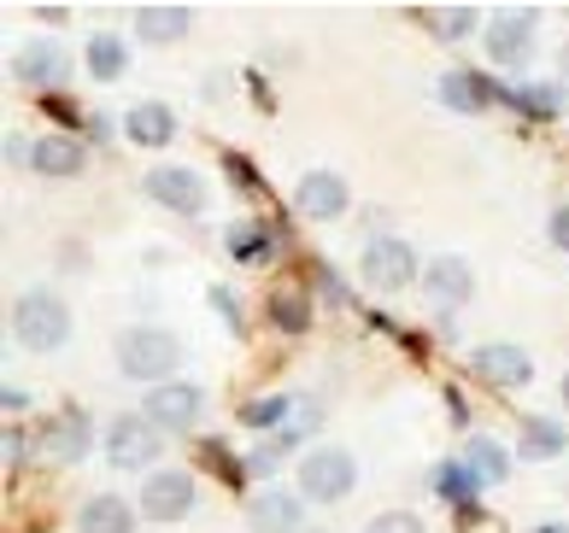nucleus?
Returning a JSON list of instances; mask_svg holds the SVG:
<instances>
[{
  "label": "nucleus",
  "mask_w": 569,
  "mask_h": 533,
  "mask_svg": "<svg viewBox=\"0 0 569 533\" xmlns=\"http://www.w3.org/2000/svg\"><path fill=\"white\" fill-rule=\"evenodd\" d=\"M182 370V340L159 323H130L118 334V375L141 381V388H164Z\"/></svg>",
  "instance_id": "f257e3e1"
},
{
  "label": "nucleus",
  "mask_w": 569,
  "mask_h": 533,
  "mask_svg": "<svg viewBox=\"0 0 569 533\" xmlns=\"http://www.w3.org/2000/svg\"><path fill=\"white\" fill-rule=\"evenodd\" d=\"M71 305L59 300L53 288H24L12 300V340L24 352H59V346H71Z\"/></svg>",
  "instance_id": "f03ea898"
},
{
  "label": "nucleus",
  "mask_w": 569,
  "mask_h": 533,
  "mask_svg": "<svg viewBox=\"0 0 569 533\" xmlns=\"http://www.w3.org/2000/svg\"><path fill=\"white\" fill-rule=\"evenodd\" d=\"M293 481H300L306 504H341L358 486V457L347 445H311V452H300V463H293Z\"/></svg>",
  "instance_id": "7ed1b4c3"
},
{
  "label": "nucleus",
  "mask_w": 569,
  "mask_h": 533,
  "mask_svg": "<svg viewBox=\"0 0 569 533\" xmlns=\"http://www.w3.org/2000/svg\"><path fill=\"white\" fill-rule=\"evenodd\" d=\"M358 275H365L376 293H406L411 282H423V264H417L411 241H399V234H370L365 259H358Z\"/></svg>",
  "instance_id": "20e7f679"
},
{
  "label": "nucleus",
  "mask_w": 569,
  "mask_h": 533,
  "mask_svg": "<svg viewBox=\"0 0 569 533\" xmlns=\"http://www.w3.org/2000/svg\"><path fill=\"white\" fill-rule=\"evenodd\" d=\"M141 194L164 205V211H177V218H200L206 205H212V182L200 177V170H188V164H153L141 177Z\"/></svg>",
  "instance_id": "39448f33"
},
{
  "label": "nucleus",
  "mask_w": 569,
  "mask_h": 533,
  "mask_svg": "<svg viewBox=\"0 0 569 533\" xmlns=\"http://www.w3.org/2000/svg\"><path fill=\"white\" fill-rule=\"evenodd\" d=\"M535 30H540L535 7H499L488 18V30H481V48H488L493 66L517 71V66H529V53H535Z\"/></svg>",
  "instance_id": "423d86ee"
},
{
  "label": "nucleus",
  "mask_w": 569,
  "mask_h": 533,
  "mask_svg": "<svg viewBox=\"0 0 569 533\" xmlns=\"http://www.w3.org/2000/svg\"><path fill=\"white\" fill-rule=\"evenodd\" d=\"M159 452H164V434L141 411H123V416L107 422V463L112 469H147V475H153Z\"/></svg>",
  "instance_id": "0eeeda50"
},
{
  "label": "nucleus",
  "mask_w": 569,
  "mask_h": 533,
  "mask_svg": "<svg viewBox=\"0 0 569 533\" xmlns=\"http://www.w3.org/2000/svg\"><path fill=\"white\" fill-rule=\"evenodd\" d=\"M12 77L24 82V89H36L41 100H48L53 89L66 94V82H71V53H66V41H53V36L24 41V48L12 53Z\"/></svg>",
  "instance_id": "6e6552de"
},
{
  "label": "nucleus",
  "mask_w": 569,
  "mask_h": 533,
  "mask_svg": "<svg viewBox=\"0 0 569 533\" xmlns=\"http://www.w3.org/2000/svg\"><path fill=\"white\" fill-rule=\"evenodd\" d=\"M141 416L153 422L159 434H188L206 416V388H194V381H164V388H147Z\"/></svg>",
  "instance_id": "1a4fd4ad"
},
{
  "label": "nucleus",
  "mask_w": 569,
  "mask_h": 533,
  "mask_svg": "<svg viewBox=\"0 0 569 533\" xmlns=\"http://www.w3.org/2000/svg\"><path fill=\"white\" fill-rule=\"evenodd\" d=\"M36 445H41V457H48V463H59V469H77L82 457L94 452V416H89V411H77V404H66L59 416L41 422Z\"/></svg>",
  "instance_id": "9d476101"
},
{
  "label": "nucleus",
  "mask_w": 569,
  "mask_h": 533,
  "mask_svg": "<svg viewBox=\"0 0 569 533\" xmlns=\"http://www.w3.org/2000/svg\"><path fill=\"white\" fill-rule=\"evenodd\" d=\"M293 211L311 223H341L352 211V182L341 170H306V177L293 182Z\"/></svg>",
  "instance_id": "9b49d317"
},
{
  "label": "nucleus",
  "mask_w": 569,
  "mask_h": 533,
  "mask_svg": "<svg viewBox=\"0 0 569 533\" xmlns=\"http://www.w3.org/2000/svg\"><path fill=\"white\" fill-rule=\"evenodd\" d=\"M470 370L481 388H499V393H517L535 381V358L517 346V340H488V346L470 352Z\"/></svg>",
  "instance_id": "f8f14e48"
},
{
  "label": "nucleus",
  "mask_w": 569,
  "mask_h": 533,
  "mask_svg": "<svg viewBox=\"0 0 569 533\" xmlns=\"http://www.w3.org/2000/svg\"><path fill=\"white\" fill-rule=\"evenodd\" d=\"M194 499H200V486L188 469H153V475L141 481V516H153V522L194 516Z\"/></svg>",
  "instance_id": "ddd939ff"
},
{
  "label": "nucleus",
  "mask_w": 569,
  "mask_h": 533,
  "mask_svg": "<svg viewBox=\"0 0 569 533\" xmlns=\"http://www.w3.org/2000/svg\"><path fill=\"white\" fill-rule=\"evenodd\" d=\"M288 247V229L277 218H247V223H229L223 229V252L236 264L247 270H259V264H277V252Z\"/></svg>",
  "instance_id": "4468645a"
},
{
  "label": "nucleus",
  "mask_w": 569,
  "mask_h": 533,
  "mask_svg": "<svg viewBox=\"0 0 569 533\" xmlns=\"http://www.w3.org/2000/svg\"><path fill=\"white\" fill-rule=\"evenodd\" d=\"M306 499L300 486H259L247 499V533H306Z\"/></svg>",
  "instance_id": "2eb2a0df"
},
{
  "label": "nucleus",
  "mask_w": 569,
  "mask_h": 533,
  "mask_svg": "<svg viewBox=\"0 0 569 533\" xmlns=\"http://www.w3.org/2000/svg\"><path fill=\"white\" fill-rule=\"evenodd\" d=\"M423 293H429V305H440V311L470 305V300H476V270H470V259H458V252H435V259L423 264Z\"/></svg>",
  "instance_id": "dca6fc26"
},
{
  "label": "nucleus",
  "mask_w": 569,
  "mask_h": 533,
  "mask_svg": "<svg viewBox=\"0 0 569 533\" xmlns=\"http://www.w3.org/2000/svg\"><path fill=\"white\" fill-rule=\"evenodd\" d=\"M30 170L41 182H71L89 170V147H82V135H36V153H30Z\"/></svg>",
  "instance_id": "f3484780"
},
{
  "label": "nucleus",
  "mask_w": 569,
  "mask_h": 533,
  "mask_svg": "<svg viewBox=\"0 0 569 533\" xmlns=\"http://www.w3.org/2000/svg\"><path fill=\"white\" fill-rule=\"evenodd\" d=\"M435 100L447 112H463V118H481L488 105H499V82L481 77V71H447L435 82Z\"/></svg>",
  "instance_id": "a211bd4d"
},
{
  "label": "nucleus",
  "mask_w": 569,
  "mask_h": 533,
  "mask_svg": "<svg viewBox=\"0 0 569 533\" xmlns=\"http://www.w3.org/2000/svg\"><path fill=\"white\" fill-rule=\"evenodd\" d=\"M136 36L153 41V48H177V41L194 30V12L177 7V0H153V7H136Z\"/></svg>",
  "instance_id": "6ab92c4d"
},
{
  "label": "nucleus",
  "mask_w": 569,
  "mask_h": 533,
  "mask_svg": "<svg viewBox=\"0 0 569 533\" xmlns=\"http://www.w3.org/2000/svg\"><path fill=\"white\" fill-rule=\"evenodd\" d=\"M499 105H511L517 118H558L563 112V82H499Z\"/></svg>",
  "instance_id": "aec40b11"
},
{
  "label": "nucleus",
  "mask_w": 569,
  "mask_h": 533,
  "mask_svg": "<svg viewBox=\"0 0 569 533\" xmlns=\"http://www.w3.org/2000/svg\"><path fill=\"white\" fill-rule=\"evenodd\" d=\"M123 135L136 147H171L177 141V112L164 100H136L130 112H123Z\"/></svg>",
  "instance_id": "412c9836"
},
{
  "label": "nucleus",
  "mask_w": 569,
  "mask_h": 533,
  "mask_svg": "<svg viewBox=\"0 0 569 533\" xmlns=\"http://www.w3.org/2000/svg\"><path fill=\"white\" fill-rule=\"evenodd\" d=\"M77 533H136V504L123 493H94L77 510Z\"/></svg>",
  "instance_id": "4be33fe9"
},
{
  "label": "nucleus",
  "mask_w": 569,
  "mask_h": 533,
  "mask_svg": "<svg viewBox=\"0 0 569 533\" xmlns=\"http://www.w3.org/2000/svg\"><path fill=\"white\" fill-rule=\"evenodd\" d=\"M429 486H435L440 504H452V516H458V510H476V499H481V481L470 475V463H463V457L435 463L429 469Z\"/></svg>",
  "instance_id": "5701e85b"
},
{
  "label": "nucleus",
  "mask_w": 569,
  "mask_h": 533,
  "mask_svg": "<svg viewBox=\"0 0 569 533\" xmlns=\"http://www.w3.org/2000/svg\"><path fill=\"white\" fill-rule=\"evenodd\" d=\"M463 463H470V475L481 486H505V481H511V452H505V440H493V434H470V440H463Z\"/></svg>",
  "instance_id": "b1692460"
},
{
  "label": "nucleus",
  "mask_w": 569,
  "mask_h": 533,
  "mask_svg": "<svg viewBox=\"0 0 569 533\" xmlns=\"http://www.w3.org/2000/svg\"><path fill=\"white\" fill-rule=\"evenodd\" d=\"M517 452L529 457V463H552L569 452V429L558 416H522V440H517Z\"/></svg>",
  "instance_id": "393cba45"
},
{
  "label": "nucleus",
  "mask_w": 569,
  "mask_h": 533,
  "mask_svg": "<svg viewBox=\"0 0 569 533\" xmlns=\"http://www.w3.org/2000/svg\"><path fill=\"white\" fill-rule=\"evenodd\" d=\"M264 323L277 329V334H293L300 340L311 329V288H277L264 300Z\"/></svg>",
  "instance_id": "a878e982"
},
{
  "label": "nucleus",
  "mask_w": 569,
  "mask_h": 533,
  "mask_svg": "<svg viewBox=\"0 0 569 533\" xmlns=\"http://www.w3.org/2000/svg\"><path fill=\"white\" fill-rule=\"evenodd\" d=\"M82 66H89L94 82H118L123 71H130V41L112 36V30H94L89 48H82Z\"/></svg>",
  "instance_id": "bb28decb"
},
{
  "label": "nucleus",
  "mask_w": 569,
  "mask_h": 533,
  "mask_svg": "<svg viewBox=\"0 0 569 533\" xmlns=\"http://www.w3.org/2000/svg\"><path fill=\"white\" fill-rule=\"evenodd\" d=\"M288 416H293V399L288 393H264V399H247L241 404V429H252V434H282Z\"/></svg>",
  "instance_id": "cd10ccee"
},
{
  "label": "nucleus",
  "mask_w": 569,
  "mask_h": 533,
  "mask_svg": "<svg viewBox=\"0 0 569 533\" xmlns=\"http://www.w3.org/2000/svg\"><path fill=\"white\" fill-rule=\"evenodd\" d=\"M423 24L435 30V41H470V30H476V7H429L423 12Z\"/></svg>",
  "instance_id": "c85d7f7f"
},
{
  "label": "nucleus",
  "mask_w": 569,
  "mask_h": 533,
  "mask_svg": "<svg viewBox=\"0 0 569 533\" xmlns=\"http://www.w3.org/2000/svg\"><path fill=\"white\" fill-rule=\"evenodd\" d=\"M200 452H206V463L218 469V481H229V486H247V457H229V452H223L218 440H206Z\"/></svg>",
  "instance_id": "c756f323"
},
{
  "label": "nucleus",
  "mask_w": 569,
  "mask_h": 533,
  "mask_svg": "<svg viewBox=\"0 0 569 533\" xmlns=\"http://www.w3.org/2000/svg\"><path fill=\"white\" fill-rule=\"evenodd\" d=\"M223 170H229V182L247 188V194H264V177H259V164L241 159V153H223Z\"/></svg>",
  "instance_id": "7c9ffc66"
},
{
  "label": "nucleus",
  "mask_w": 569,
  "mask_h": 533,
  "mask_svg": "<svg viewBox=\"0 0 569 533\" xmlns=\"http://www.w3.org/2000/svg\"><path fill=\"white\" fill-rule=\"evenodd\" d=\"M206 300H212V311L223 316V329H229V334H247V316H241V300H236V293H229V288H212Z\"/></svg>",
  "instance_id": "2f4dec72"
},
{
  "label": "nucleus",
  "mask_w": 569,
  "mask_h": 533,
  "mask_svg": "<svg viewBox=\"0 0 569 533\" xmlns=\"http://www.w3.org/2000/svg\"><path fill=\"white\" fill-rule=\"evenodd\" d=\"M365 533H423V522L411 516V510H382V516H370Z\"/></svg>",
  "instance_id": "473e14b6"
},
{
  "label": "nucleus",
  "mask_w": 569,
  "mask_h": 533,
  "mask_svg": "<svg viewBox=\"0 0 569 533\" xmlns=\"http://www.w3.org/2000/svg\"><path fill=\"white\" fill-rule=\"evenodd\" d=\"M41 105H48V118H59V123H66V135H77V130H89V118L77 112V100H71V94H48V100H41Z\"/></svg>",
  "instance_id": "72a5a7b5"
},
{
  "label": "nucleus",
  "mask_w": 569,
  "mask_h": 533,
  "mask_svg": "<svg viewBox=\"0 0 569 533\" xmlns=\"http://www.w3.org/2000/svg\"><path fill=\"white\" fill-rule=\"evenodd\" d=\"M0 457H7V469H18V463L30 457V434H24V429H12V422H7V434H0Z\"/></svg>",
  "instance_id": "f704fd0d"
},
{
  "label": "nucleus",
  "mask_w": 569,
  "mask_h": 533,
  "mask_svg": "<svg viewBox=\"0 0 569 533\" xmlns=\"http://www.w3.org/2000/svg\"><path fill=\"white\" fill-rule=\"evenodd\" d=\"M458 533H505L493 510H458Z\"/></svg>",
  "instance_id": "c9c22d12"
},
{
  "label": "nucleus",
  "mask_w": 569,
  "mask_h": 533,
  "mask_svg": "<svg viewBox=\"0 0 569 533\" xmlns=\"http://www.w3.org/2000/svg\"><path fill=\"white\" fill-rule=\"evenodd\" d=\"M311 275H318V288L329 293V300H341V305L352 300V293H347V282H341V275H335V264H323V259H318V264H311Z\"/></svg>",
  "instance_id": "e433bc0d"
},
{
  "label": "nucleus",
  "mask_w": 569,
  "mask_h": 533,
  "mask_svg": "<svg viewBox=\"0 0 569 533\" xmlns=\"http://www.w3.org/2000/svg\"><path fill=\"white\" fill-rule=\"evenodd\" d=\"M0 153H7V170H18V164H30V153H36V141H24L18 130H7V147H0Z\"/></svg>",
  "instance_id": "4c0bfd02"
},
{
  "label": "nucleus",
  "mask_w": 569,
  "mask_h": 533,
  "mask_svg": "<svg viewBox=\"0 0 569 533\" xmlns=\"http://www.w3.org/2000/svg\"><path fill=\"white\" fill-rule=\"evenodd\" d=\"M546 241H552L558 252H569V205H558L552 218H546Z\"/></svg>",
  "instance_id": "58836bf2"
},
{
  "label": "nucleus",
  "mask_w": 569,
  "mask_h": 533,
  "mask_svg": "<svg viewBox=\"0 0 569 533\" xmlns=\"http://www.w3.org/2000/svg\"><path fill=\"white\" fill-rule=\"evenodd\" d=\"M440 399H447V411H452V422H458V429H470V399H463L458 388H447Z\"/></svg>",
  "instance_id": "ea45409f"
},
{
  "label": "nucleus",
  "mask_w": 569,
  "mask_h": 533,
  "mask_svg": "<svg viewBox=\"0 0 569 533\" xmlns=\"http://www.w3.org/2000/svg\"><path fill=\"white\" fill-rule=\"evenodd\" d=\"M0 411H7V416H24V411H30V393H24V388H7V393H0Z\"/></svg>",
  "instance_id": "a19ab883"
},
{
  "label": "nucleus",
  "mask_w": 569,
  "mask_h": 533,
  "mask_svg": "<svg viewBox=\"0 0 569 533\" xmlns=\"http://www.w3.org/2000/svg\"><path fill=\"white\" fill-rule=\"evenodd\" d=\"M229 94V71H212L206 77V100H223Z\"/></svg>",
  "instance_id": "79ce46f5"
},
{
  "label": "nucleus",
  "mask_w": 569,
  "mask_h": 533,
  "mask_svg": "<svg viewBox=\"0 0 569 533\" xmlns=\"http://www.w3.org/2000/svg\"><path fill=\"white\" fill-rule=\"evenodd\" d=\"M66 18H71L66 7H36V24H59V30H66Z\"/></svg>",
  "instance_id": "37998d69"
},
{
  "label": "nucleus",
  "mask_w": 569,
  "mask_h": 533,
  "mask_svg": "<svg viewBox=\"0 0 569 533\" xmlns=\"http://www.w3.org/2000/svg\"><path fill=\"white\" fill-rule=\"evenodd\" d=\"M435 334H440V340H452V334H458V316H452V311H440V316H435Z\"/></svg>",
  "instance_id": "c03bdc74"
},
{
  "label": "nucleus",
  "mask_w": 569,
  "mask_h": 533,
  "mask_svg": "<svg viewBox=\"0 0 569 533\" xmlns=\"http://www.w3.org/2000/svg\"><path fill=\"white\" fill-rule=\"evenodd\" d=\"M529 533H569V522H540V527H529Z\"/></svg>",
  "instance_id": "a18cd8bd"
},
{
  "label": "nucleus",
  "mask_w": 569,
  "mask_h": 533,
  "mask_svg": "<svg viewBox=\"0 0 569 533\" xmlns=\"http://www.w3.org/2000/svg\"><path fill=\"white\" fill-rule=\"evenodd\" d=\"M563 94H569V48H563Z\"/></svg>",
  "instance_id": "49530a36"
},
{
  "label": "nucleus",
  "mask_w": 569,
  "mask_h": 533,
  "mask_svg": "<svg viewBox=\"0 0 569 533\" xmlns=\"http://www.w3.org/2000/svg\"><path fill=\"white\" fill-rule=\"evenodd\" d=\"M563 404H569V370H563Z\"/></svg>",
  "instance_id": "de8ad7c7"
},
{
  "label": "nucleus",
  "mask_w": 569,
  "mask_h": 533,
  "mask_svg": "<svg viewBox=\"0 0 569 533\" xmlns=\"http://www.w3.org/2000/svg\"><path fill=\"white\" fill-rule=\"evenodd\" d=\"M306 533H323V527H306Z\"/></svg>",
  "instance_id": "09e8293b"
}]
</instances>
